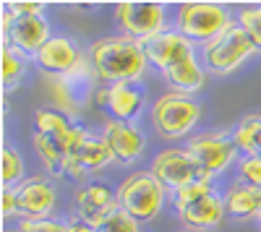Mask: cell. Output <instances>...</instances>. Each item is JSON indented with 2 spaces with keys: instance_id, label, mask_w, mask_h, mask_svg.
I'll list each match as a JSON object with an SVG mask.
<instances>
[{
  "instance_id": "obj_23",
  "label": "cell",
  "mask_w": 261,
  "mask_h": 232,
  "mask_svg": "<svg viewBox=\"0 0 261 232\" xmlns=\"http://www.w3.org/2000/svg\"><path fill=\"white\" fill-rule=\"evenodd\" d=\"M32 146H34L39 162L45 164V170L53 178H60V170H63L65 159H68L65 146L58 143V141H53V138H47V136H42V133H32Z\"/></svg>"
},
{
  "instance_id": "obj_9",
  "label": "cell",
  "mask_w": 261,
  "mask_h": 232,
  "mask_svg": "<svg viewBox=\"0 0 261 232\" xmlns=\"http://www.w3.org/2000/svg\"><path fill=\"white\" fill-rule=\"evenodd\" d=\"M110 164H115V157L110 152V146H107V141L94 131H86V136L71 149L68 159H65L63 170H60V178L86 183V180H94L99 172H105Z\"/></svg>"
},
{
  "instance_id": "obj_30",
  "label": "cell",
  "mask_w": 261,
  "mask_h": 232,
  "mask_svg": "<svg viewBox=\"0 0 261 232\" xmlns=\"http://www.w3.org/2000/svg\"><path fill=\"white\" fill-rule=\"evenodd\" d=\"M8 11H13L16 16H45V6L42 3H8Z\"/></svg>"
},
{
  "instance_id": "obj_14",
  "label": "cell",
  "mask_w": 261,
  "mask_h": 232,
  "mask_svg": "<svg viewBox=\"0 0 261 232\" xmlns=\"http://www.w3.org/2000/svg\"><path fill=\"white\" fill-rule=\"evenodd\" d=\"M94 102L110 112V118L136 123L146 107V89L141 81H120L110 83V86H99Z\"/></svg>"
},
{
  "instance_id": "obj_18",
  "label": "cell",
  "mask_w": 261,
  "mask_h": 232,
  "mask_svg": "<svg viewBox=\"0 0 261 232\" xmlns=\"http://www.w3.org/2000/svg\"><path fill=\"white\" fill-rule=\"evenodd\" d=\"M84 57H86V52L79 47L76 39L65 37V34H53L42 45V50L34 55V66L47 78H55V76L71 73Z\"/></svg>"
},
{
  "instance_id": "obj_25",
  "label": "cell",
  "mask_w": 261,
  "mask_h": 232,
  "mask_svg": "<svg viewBox=\"0 0 261 232\" xmlns=\"http://www.w3.org/2000/svg\"><path fill=\"white\" fill-rule=\"evenodd\" d=\"M235 21L246 32L253 52L261 55V6H246V8H241V13L235 16Z\"/></svg>"
},
{
  "instance_id": "obj_29",
  "label": "cell",
  "mask_w": 261,
  "mask_h": 232,
  "mask_svg": "<svg viewBox=\"0 0 261 232\" xmlns=\"http://www.w3.org/2000/svg\"><path fill=\"white\" fill-rule=\"evenodd\" d=\"M0 212H3V219H21L18 214V198L13 188H3V196H0Z\"/></svg>"
},
{
  "instance_id": "obj_24",
  "label": "cell",
  "mask_w": 261,
  "mask_h": 232,
  "mask_svg": "<svg viewBox=\"0 0 261 232\" xmlns=\"http://www.w3.org/2000/svg\"><path fill=\"white\" fill-rule=\"evenodd\" d=\"M0 180H3V188H16L27 180V164L16 146H3L0 152Z\"/></svg>"
},
{
  "instance_id": "obj_4",
  "label": "cell",
  "mask_w": 261,
  "mask_h": 232,
  "mask_svg": "<svg viewBox=\"0 0 261 232\" xmlns=\"http://www.w3.org/2000/svg\"><path fill=\"white\" fill-rule=\"evenodd\" d=\"M47 92H50V107L65 112L68 118L84 112L97 99V92H99V78L94 73L89 55L71 73L47 78Z\"/></svg>"
},
{
  "instance_id": "obj_7",
  "label": "cell",
  "mask_w": 261,
  "mask_h": 232,
  "mask_svg": "<svg viewBox=\"0 0 261 232\" xmlns=\"http://www.w3.org/2000/svg\"><path fill=\"white\" fill-rule=\"evenodd\" d=\"M232 21L235 18H232L227 6L199 0V3H180L178 6L175 29L183 37H188L196 47H201L209 39H214L217 34H222Z\"/></svg>"
},
{
  "instance_id": "obj_12",
  "label": "cell",
  "mask_w": 261,
  "mask_h": 232,
  "mask_svg": "<svg viewBox=\"0 0 261 232\" xmlns=\"http://www.w3.org/2000/svg\"><path fill=\"white\" fill-rule=\"evenodd\" d=\"M141 50L149 60L151 68H157L160 73H165L167 68L178 66V63L196 57L199 55V47L193 45L188 37H183L175 26H167L157 34H151L141 42Z\"/></svg>"
},
{
  "instance_id": "obj_5",
  "label": "cell",
  "mask_w": 261,
  "mask_h": 232,
  "mask_svg": "<svg viewBox=\"0 0 261 232\" xmlns=\"http://www.w3.org/2000/svg\"><path fill=\"white\" fill-rule=\"evenodd\" d=\"M251 55L256 52L238 21H232L222 34H217L214 39L199 47V60L209 76H230L241 66H246Z\"/></svg>"
},
{
  "instance_id": "obj_34",
  "label": "cell",
  "mask_w": 261,
  "mask_h": 232,
  "mask_svg": "<svg viewBox=\"0 0 261 232\" xmlns=\"http://www.w3.org/2000/svg\"><path fill=\"white\" fill-rule=\"evenodd\" d=\"M258 227H261V219H258Z\"/></svg>"
},
{
  "instance_id": "obj_6",
  "label": "cell",
  "mask_w": 261,
  "mask_h": 232,
  "mask_svg": "<svg viewBox=\"0 0 261 232\" xmlns=\"http://www.w3.org/2000/svg\"><path fill=\"white\" fill-rule=\"evenodd\" d=\"M183 146L193 157V162L199 164L212 180H220L222 175H227L232 167H238V159H241V152H238L230 131L193 133Z\"/></svg>"
},
{
  "instance_id": "obj_27",
  "label": "cell",
  "mask_w": 261,
  "mask_h": 232,
  "mask_svg": "<svg viewBox=\"0 0 261 232\" xmlns=\"http://www.w3.org/2000/svg\"><path fill=\"white\" fill-rule=\"evenodd\" d=\"M18 232H65L68 222L55 219V217H39V219H18L16 222Z\"/></svg>"
},
{
  "instance_id": "obj_10",
  "label": "cell",
  "mask_w": 261,
  "mask_h": 232,
  "mask_svg": "<svg viewBox=\"0 0 261 232\" xmlns=\"http://www.w3.org/2000/svg\"><path fill=\"white\" fill-rule=\"evenodd\" d=\"M50 37L53 29L45 16H16L13 11L3 8V45H11L21 55L34 60Z\"/></svg>"
},
{
  "instance_id": "obj_28",
  "label": "cell",
  "mask_w": 261,
  "mask_h": 232,
  "mask_svg": "<svg viewBox=\"0 0 261 232\" xmlns=\"http://www.w3.org/2000/svg\"><path fill=\"white\" fill-rule=\"evenodd\" d=\"M235 172H238V180L261 188V157H256V154L253 157H241Z\"/></svg>"
},
{
  "instance_id": "obj_8",
  "label": "cell",
  "mask_w": 261,
  "mask_h": 232,
  "mask_svg": "<svg viewBox=\"0 0 261 232\" xmlns=\"http://www.w3.org/2000/svg\"><path fill=\"white\" fill-rule=\"evenodd\" d=\"M149 170L154 175L170 193L180 191V188L191 185V183H199V180H209V183H217L212 180L199 164L193 162V157L188 154L186 146L180 143H172V146H165L160 149L149 162Z\"/></svg>"
},
{
  "instance_id": "obj_15",
  "label": "cell",
  "mask_w": 261,
  "mask_h": 232,
  "mask_svg": "<svg viewBox=\"0 0 261 232\" xmlns=\"http://www.w3.org/2000/svg\"><path fill=\"white\" fill-rule=\"evenodd\" d=\"M175 214H178V222L186 227V232H214V229H220L222 222L227 219L222 191L214 185L204 196L178 206Z\"/></svg>"
},
{
  "instance_id": "obj_33",
  "label": "cell",
  "mask_w": 261,
  "mask_h": 232,
  "mask_svg": "<svg viewBox=\"0 0 261 232\" xmlns=\"http://www.w3.org/2000/svg\"><path fill=\"white\" fill-rule=\"evenodd\" d=\"M6 232H18V229H16V227H11V229H6Z\"/></svg>"
},
{
  "instance_id": "obj_22",
  "label": "cell",
  "mask_w": 261,
  "mask_h": 232,
  "mask_svg": "<svg viewBox=\"0 0 261 232\" xmlns=\"http://www.w3.org/2000/svg\"><path fill=\"white\" fill-rule=\"evenodd\" d=\"M29 63H34V60L21 55L11 45H3V52H0V76H3V89L6 92L18 89V83L24 81V76L29 71Z\"/></svg>"
},
{
  "instance_id": "obj_20",
  "label": "cell",
  "mask_w": 261,
  "mask_h": 232,
  "mask_svg": "<svg viewBox=\"0 0 261 232\" xmlns=\"http://www.w3.org/2000/svg\"><path fill=\"white\" fill-rule=\"evenodd\" d=\"M206 68L201 66V60L199 55L196 57H188L183 63H178V66H172L162 73V78L167 81V86L172 92H178V94H188V97H196L201 89H204V83H206Z\"/></svg>"
},
{
  "instance_id": "obj_32",
  "label": "cell",
  "mask_w": 261,
  "mask_h": 232,
  "mask_svg": "<svg viewBox=\"0 0 261 232\" xmlns=\"http://www.w3.org/2000/svg\"><path fill=\"white\" fill-rule=\"evenodd\" d=\"M258 157H261V138H258Z\"/></svg>"
},
{
  "instance_id": "obj_17",
  "label": "cell",
  "mask_w": 261,
  "mask_h": 232,
  "mask_svg": "<svg viewBox=\"0 0 261 232\" xmlns=\"http://www.w3.org/2000/svg\"><path fill=\"white\" fill-rule=\"evenodd\" d=\"M18 198V214L21 219H39L53 217L58 206V191L55 183L47 175H29L21 185L13 188Z\"/></svg>"
},
{
  "instance_id": "obj_21",
  "label": "cell",
  "mask_w": 261,
  "mask_h": 232,
  "mask_svg": "<svg viewBox=\"0 0 261 232\" xmlns=\"http://www.w3.org/2000/svg\"><path fill=\"white\" fill-rule=\"evenodd\" d=\"M241 157H258V138H261V112H248L235 123L230 131Z\"/></svg>"
},
{
  "instance_id": "obj_16",
  "label": "cell",
  "mask_w": 261,
  "mask_h": 232,
  "mask_svg": "<svg viewBox=\"0 0 261 232\" xmlns=\"http://www.w3.org/2000/svg\"><path fill=\"white\" fill-rule=\"evenodd\" d=\"M99 136L107 141V146H110L115 162L123 164V167L136 164L144 157L146 146H149L146 133L139 128L136 123H123V120H115V118H107L102 123Z\"/></svg>"
},
{
  "instance_id": "obj_19",
  "label": "cell",
  "mask_w": 261,
  "mask_h": 232,
  "mask_svg": "<svg viewBox=\"0 0 261 232\" xmlns=\"http://www.w3.org/2000/svg\"><path fill=\"white\" fill-rule=\"evenodd\" d=\"M222 198H225L227 219L232 222L261 219V188L258 185H248L235 178L222 188Z\"/></svg>"
},
{
  "instance_id": "obj_11",
  "label": "cell",
  "mask_w": 261,
  "mask_h": 232,
  "mask_svg": "<svg viewBox=\"0 0 261 232\" xmlns=\"http://www.w3.org/2000/svg\"><path fill=\"white\" fill-rule=\"evenodd\" d=\"M118 209V188H113L107 180L94 178L79 185V191L73 193V214L79 222L99 227L107 217Z\"/></svg>"
},
{
  "instance_id": "obj_1",
  "label": "cell",
  "mask_w": 261,
  "mask_h": 232,
  "mask_svg": "<svg viewBox=\"0 0 261 232\" xmlns=\"http://www.w3.org/2000/svg\"><path fill=\"white\" fill-rule=\"evenodd\" d=\"M86 55H89L102 86L120 83V81H141L149 71V60L141 50V42L125 34H110V37L94 39Z\"/></svg>"
},
{
  "instance_id": "obj_3",
  "label": "cell",
  "mask_w": 261,
  "mask_h": 232,
  "mask_svg": "<svg viewBox=\"0 0 261 232\" xmlns=\"http://www.w3.org/2000/svg\"><path fill=\"white\" fill-rule=\"evenodd\" d=\"M167 198H170V191L151 175L149 167L128 172L118 185V206L141 224L157 219Z\"/></svg>"
},
{
  "instance_id": "obj_31",
  "label": "cell",
  "mask_w": 261,
  "mask_h": 232,
  "mask_svg": "<svg viewBox=\"0 0 261 232\" xmlns=\"http://www.w3.org/2000/svg\"><path fill=\"white\" fill-rule=\"evenodd\" d=\"M65 232H97L94 227H89V224H84V222H79V219H71L68 222V229Z\"/></svg>"
},
{
  "instance_id": "obj_13",
  "label": "cell",
  "mask_w": 261,
  "mask_h": 232,
  "mask_svg": "<svg viewBox=\"0 0 261 232\" xmlns=\"http://www.w3.org/2000/svg\"><path fill=\"white\" fill-rule=\"evenodd\" d=\"M115 26L120 34L144 42L146 37L167 29V8L162 3H118L115 6Z\"/></svg>"
},
{
  "instance_id": "obj_26",
  "label": "cell",
  "mask_w": 261,
  "mask_h": 232,
  "mask_svg": "<svg viewBox=\"0 0 261 232\" xmlns=\"http://www.w3.org/2000/svg\"><path fill=\"white\" fill-rule=\"evenodd\" d=\"M97 232H141V222H136L134 217L125 214L118 206L115 212L97 227Z\"/></svg>"
},
{
  "instance_id": "obj_2",
  "label": "cell",
  "mask_w": 261,
  "mask_h": 232,
  "mask_svg": "<svg viewBox=\"0 0 261 232\" xmlns=\"http://www.w3.org/2000/svg\"><path fill=\"white\" fill-rule=\"evenodd\" d=\"M204 107L196 97L178 94V92H165L157 97V102L149 110V123L157 131L160 138L180 143L188 141L196 131V125L201 123Z\"/></svg>"
}]
</instances>
